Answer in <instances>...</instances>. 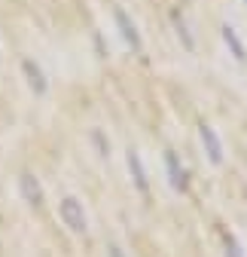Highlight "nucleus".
I'll return each instance as SVG.
<instances>
[{
    "instance_id": "1",
    "label": "nucleus",
    "mask_w": 247,
    "mask_h": 257,
    "mask_svg": "<svg viewBox=\"0 0 247 257\" xmlns=\"http://www.w3.org/2000/svg\"><path fill=\"white\" fill-rule=\"evenodd\" d=\"M61 220H64V227H70L74 233H86V211H82V205L74 199V196H68V199H61Z\"/></svg>"
},
{
    "instance_id": "2",
    "label": "nucleus",
    "mask_w": 247,
    "mask_h": 257,
    "mask_svg": "<svg viewBox=\"0 0 247 257\" xmlns=\"http://www.w3.org/2000/svg\"><path fill=\"white\" fill-rule=\"evenodd\" d=\"M22 74H24V80H28L30 92H34V95H46L49 83H46V74H43V68H40V64H37L34 58H22Z\"/></svg>"
},
{
    "instance_id": "3",
    "label": "nucleus",
    "mask_w": 247,
    "mask_h": 257,
    "mask_svg": "<svg viewBox=\"0 0 247 257\" xmlns=\"http://www.w3.org/2000/svg\"><path fill=\"white\" fill-rule=\"evenodd\" d=\"M18 190H22V196H24L28 205H34V208L43 205V187H40V181H37L34 175L24 172V175L18 178Z\"/></svg>"
},
{
    "instance_id": "4",
    "label": "nucleus",
    "mask_w": 247,
    "mask_h": 257,
    "mask_svg": "<svg viewBox=\"0 0 247 257\" xmlns=\"http://www.w3.org/2000/svg\"><path fill=\"white\" fill-rule=\"evenodd\" d=\"M116 22H119V28H122V37H126L132 46H138L140 40H138V31H134V25L126 19V13H116Z\"/></svg>"
},
{
    "instance_id": "5",
    "label": "nucleus",
    "mask_w": 247,
    "mask_h": 257,
    "mask_svg": "<svg viewBox=\"0 0 247 257\" xmlns=\"http://www.w3.org/2000/svg\"><path fill=\"white\" fill-rule=\"evenodd\" d=\"M128 166H132V172H134V181H138V187L144 190V187H146V181H144V169H140V159H138V153H132V156H128Z\"/></svg>"
},
{
    "instance_id": "6",
    "label": "nucleus",
    "mask_w": 247,
    "mask_h": 257,
    "mask_svg": "<svg viewBox=\"0 0 247 257\" xmlns=\"http://www.w3.org/2000/svg\"><path fill=\"white\" fill-rule=\"evenodd\" d=\"M168 172H171V181H174V187H183V172L177 169V159H174V156H168Z\"/></svg>"
},
{
    "instance_id": "7",
    "label": "nucleus",
    "mask_w": 247,
    "mask_h": 257,
    "mask_svg": "<svg viewBox=\"0 0 247 257\" xmlns=\"http://www.w3.org/2000/svg\"><path fill=\"white\" fill-rule=\"evenodd\" d=\"M110 257H122V251L119 248H110Z\"/></svg>"
}]
</instances>
